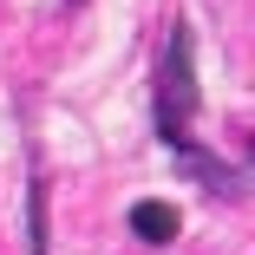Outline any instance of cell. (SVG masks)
<instances>
[{
  "instance_id": "6da1fadb",
  "label": "cell",
  "mask_w": 255,
  "mask_h": 255,
  "mask_svg": "<svg viewBox=\"0 0 255 255\" xmlns=\"http://www.w3.org/2000/svg\"><path fill=\"white\" fill-rule=\"evenodd\" d=\"M190 112H196V72H190V26H177L170 33V53H164V112H157V125H164V137L177 144V150H190Z\"/></svg>"
},
{
  "instance_id": "7a4b0ae2",
  "label": "cell",
  "mask_w": 255,
  "mask_h": 255,
  "mask_svg": "<svg viewBox=\"0 0 255 255\" xmlns=\"http://www.w3.org/2000/svg\"><path fill=\"white\" fill-rule=\"evenodd\" d=\"M131 229H137L144 242H170V236H177V210L157 203V196H144V203H131Z\"/></svg>"
}]
</instances>
